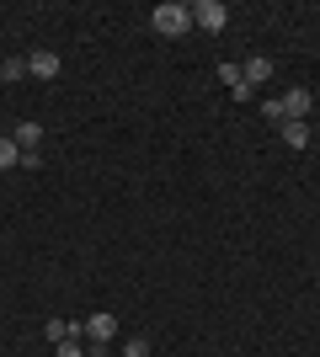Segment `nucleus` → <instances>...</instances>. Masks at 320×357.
Segmentation results:
<instances>
[{"label": "nucleus", "instance_id": "11", "mask_svg": "<svg viewBox=\"0 0 320 357\" xmlns=\"http://www.w3.org/2000/svg\"><path fill=\"white\" fill-rule=\"evenodd\" d=\"M219 80H224V86L235 91V86H241V80H245V70H241V64H219Z\"/></svg>", "mask_w": 320, "mask_h": 357}, {"label": "nucleus", "instance_id": "7", "mask_svg": "<svg viewBox=\"0 0 320 357\" xmlns=\"http://www.w3.org/2000/svg\"><path fill=\"white\" fill-rule=\"evenodd\" d=\"M283 144H289V149H310V123L283 118Z\"/></svg>", "mask_w": 320, "mask_h": 357}, {"label": "nucleus", "instance_id": "5", "mask_svg": "<svg viewBox=\"0 0 320 357\" xmlns=\"http://www.w3.org/2000/svg\"><path fill=\"white\" fill-rule=\"evenodd\" d=\"M27 75L32 80H54V75H59V54H54V48H38L27 59Z\"/></svg>", "mask_w": 320, "mask_h": 357}, {"label": "nucleus", "instance_id": "8", "mask_svg": "<svg viewBox=\"0 0 320 357\" xmlns=\"http://www.w3.org/2000/svg\"><path fill=\"white\" fill-rule=\"evenodd\" d=\"M261 80H273V59H245V86H261Z\"/></svg>", "mask_w": 320, "mask_h": 357}, {"label": "nucleus", "instance_id": "3", "mask_svg": "<svg viewBox=\"0 0 320 357\" xmlns=\"http://www.w3.org/2000/svg\"><path fill=\"white\" fill-rule=\"evenodd\" d=\"M80 331H86V336H91V342H112V336H118V314H86V320H80Z\"/></svg>", "mask_w": 320, "mask_h": 357}, {"label": "nucleus", "instance_id": "14", "mask_svg": "<svg viewBox=\"0 0 320 357\" xmlns=\"http://www.w3.org/2000/svg\"><path fill=\"white\" fill-rule=\"evenodd\" d=\"M54 357H86V347H80V342H59V347H54Z\"/></svg>", "mask_w": 320, "mask_h": 357}, {"label": "nucleus", "instance_id": "2", "mask_svg": "<svg viewBox=\"0 0 320 357\" xmlns=\"http://www.w3.org/2000/svg\"><path fill=\"white\" fill-rule=\"evenodd\" d=\"M224 22H229V6H224V0H198V6H192V27L219 32Z\"/></svg>", "mask_w": 320, "mask_h": 357}, {"label": "nucleus", "instance_id": "1", "mask_svg": "<svg viewBox=\"0 0 320 357\" xmlns=\"http://www.w3.org/2000/svg\"><path fill=\"white\" fill-rule=\"evenodd\" d=\"M150 22H155V32H160V38H182V32L192 27V6H182V0H160Z\"/></svg>", "mask_w": 320, "mask_h": 357}, {"label": "nucleus", "instance_id": "10", "mask_svg": "<svg viewBox=\"0 0 320 357\" xmlns=\"http://www.w3.org/2000/svg\"><path fill=\"white\" fill-rule=\"evenodd\" d=\"M11 165H22V144H16V139H0V171H11Z\"/></svg>", "mask_w": 320, "mask_h": 357}, {"label": "nucleus", "instance_id": "4", "mask_svg": "<svg viewBox=\"0 0 320 357\" xmlns=\"http://www.w3.org/2000/svg\"><path fill=\"white\" fill-rule=\"evenodd\" d=\"M277 107H283V118L305 123V118H310V107H315V102H310V91H305V86H294L289 96H277Z\"/></svg>", "mask_w": 320, "mask_h": 357}, {"label": "nucleus", "instance_id": "12", "mask_svg": "<svg viewBox=\"0 0 320 357\" xmlns=\"http://www.w3.org/2000/svg\"><path fill=\"white\" fill-rule=\"evenodd\" d=\"M22 75H27V59H6L0 64V80H22Z\"/></svg>", "mask_w": 320, "mask_h": 357}, {"label": "nucleus", "instance_id": "13", "mask_svg": "<svg viewBox=\"0 0 320 357\" xmlns=\"http://www.w3.org/2000/svg\"><path fill=\"white\" fill-rule=\"evenodd\" d=\"M123 357H150V342H144V336H128V342H123Z\"/></svg>", "mask_w": 320, "mask_h": 357}, {"label": "nucleus", "instance_id": "6", "mask_svg": "<svg viewBox=\"0 0 320 357\" xmlns=\"http://www.w3.org/2000/svg\"><path fill=\"white\" fill-rule=\"evenodd\" d=\"M48 342L59 347V342H80V336H86V331H80V320H48Z\"/></svg>", "mask_w": 320, "mask_h": 357}, {"label": "nucleus", "instance_id": "9", "mask_svg": "<svg viewBox=\"0 0 320 357\" xmlns=\"http://www.w3.org/2000/svg\"><path fill=\"white\" fill-rule=\"evenodd\" d=\"M16 144H22V149H38V139H43V128H38V123H16Z\"/></svg>", "mask_w": 320, "mask_h": 357}]
</instances>
